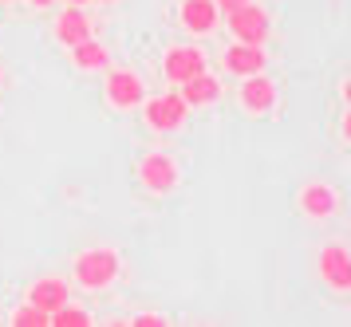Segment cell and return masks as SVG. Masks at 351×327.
I'll return each mask as SVG.
<instances>
[{
	"label": "cell",
	"instance_id": "cell-6",
	"mask_svg": "<svg viewBox=\"0 0 351 327\" xmlns=\"http://www.w3.org/2000/svg\"><path fill=\"white\" fill-rule=\"evenodd\" d=\"M237 103L245 114H253V119H269L272 110L280 107V87L272 83L265 71L261 75H245L237 87Z\"/></svg>",
	"mask_w": 351,
	"mask_h": 327
},
{
	"label": "cell",
	"instance_id": "cell-16",
	"mask_svg": "<svg viewBox=\"0 0 351 327\" xmlns=\"http://www.w3.org/2000/svg\"><path fill=\"white\" fill-rule=\"evenodd\" d=\"M48 319H51L48 327H91V324H95V315L87 312L83 304H71V300H67V304H60Z\"/></svg>",
	"mask_w": 351,
	"mask_h": 327
},
{
	"label": "cell",
	"instance_id": "cell-20",
	"mask_svg": "<svg viewBox=\"0 0 351 327\" xmlns=\"http://www.w3.org/2000/svg\"><path fill=\"white\" fill-rule=\"evenodd\" d=\"M36 8H51V4H56V0H32Z\"/></svg>",
	"mask_w": 351,
	"mask_h": 327
},
{
	"label": "cell",
	"instance_id": "cell-3",
	"mask_svg": "<svg viewBox=\"0 0 351 327\" xmlns=\"http://www.w3.org/2000/svg\"><path fill=\"white\" fill-rule=\"evenodd\" d=\"M103 99L111 110H138L146 99V79L130 67H107L103 71Z\"/></svg>",
	"mask_w": 351,
	"mask_h": 327
},
{
	"label": "cell",
	"instance_id": "cell-18",
	"mask_svg": "<svg viewBox=\"0 0 351 327\" xmlns=\"http://www.w3.org/2000/svg\"><path fill=\"white\" fill-rule=\"evenodd\" d=\"M130 327H170V319L162 312H134L130 315Z\"/></svg>",
	"mask_w": 351,
	"mask_h": 327
},
{
	"label": "cell",
	"instance_id": "cell-7",
	"mask_svg": "<svg viewBox=\"0 0 351 327\" xmlns=\"http://www.w3.org/2000/svg\"><path fill=\"white\" fill-rule=\"evenodd\" d=\"M316 272L332 292H351V249L343 241H328L316 256Z\"/></svg>",
	"mask_w": 351,
	"mask_h": 327
},
{
	"label": "cell",
	"instance_id": "cell-4",
	"mask_svg": "<svg viewBox=\"0 0 351 327\" xmlns=\"http://www.w3.org/2000/svg\"><path fill=\"white\" fill-rule=\"evenodd\" d=\"M225 28H229V36H233L237 44H269V36H272V12L265 8V4L249 0V4H241L237 12L225 16Z\"/></svg>",
	"mask_w": 351,
	"mask_h": 327
},
{
	"label": "cell",
	"instance_id": "cell-8",
	"mask_svg": "<svg viewBox=\"0 0 351 327\" xmlns=\"http://www.w3.org/2000/svg\"><path fill=\"white\" fill-rule=\"evenodd\" d=\"M51 36H56V44H60V47H75V44H83V40H91V36H95V20L87 16L83 4H67L64 12L56 16Z\"/></svg>",
	"mask_w": 351,
	"mask_h": 327
},
{
	"label": "cell",
	"instance_id": "cell-9",
	"mask_svg": "<svg viewBox=\"0 0 351 327\" xmlns=\"http://www.w3.org/2000/svg\"><path fill=\"white\" fill-rule=\"evenodd\" d=\"M206 51L193 44H174L166 47V56H162V75L170 79V83H186L190 75H197V71H206Z\"/></svg>",
	"mask_w": 351,
	"mask_h": 327
},
{
	"label": "cell",
	"instance_id": "cell-11",
	"mask_svg": "<svg viewBox=\"0 0 351 327\" xmlns=\"http://www.w3.org/2000/svg\"><path fill=\"white\" fill-rule=\"evenodd\" d=\"M225 71L229 75H237V79H245V75H261L265 67H269V51H265V44H233L225 47Z\"/></svg>",
	"mask_w": 351,
	"mask_h": 327
},
{
	"label": "cell",
	"instance_id": "cell-12",
	"mask_svg": "<svg viewBox=\"0 0 351 327\" xmlns=\"http://www.w3.org/2000/svg\"><path fill=\"white\" fill-rule=\"evenodd\" d=\"M178 24H182V32H190V36H209V32H217V24H221V12H217L213 0H182L178 4Z\"/></svg>",
	"mask_w": 351,
	"mask_h": 327
},
{
	"label": "cell",
	"instance_id": "cell-2",
	"mask_svg": "<svg viewBox=\"0 0 351 327\" xmlns=\"http://www.w3.org/2000/svg\"><path fill=\"white\" fill-rule=\"evenodd\" d=\"M134 178H138V186L146 193H154V197H166V193H174L178 182H182V166H178L174 154H166V150H146L138 158V166H134Z\"/></svg>",
	"mask_w": 351,
	"mask_h": 327
},
{
	"label": "cell",
	"instance_id": "cell-10",
	"mask_svg": "<svg viewBox=\"0 0 351 327\" xmlns=\"http://www.w3.org/2000/svg\"><path fill=\"white\" fill-rule=\"evenodd\" d=\"M300 213L308 221H328L339 213V193H335V186H328V182H304L300 186Z\"/></svg>",
	"mask_w": 351,
	"mask_h": 327
},
{
	"label": "cell",
	"instance_id": "cell-21",
	"mask_svg": "<svg viewBox=\"0 0 351 327\" xmlns=\"http://www.w3.org/2000/svg\"><path fill=\"white\" fill-rule=\"evenodd\" d=\"M64 4H91V0H64Z\"/></svg>",
	"mask_w": 351,
	"mask_h": 327
},
{
	"label": "cell",
	"instance_id": "cell-13",
	"mask_svg": "<svg viewBox=\"0 0 351 327\" xmlns=\"http://www.w3.org/2000/svg\"><path fill=\"white\" fill-rule=\"evenodd\" d=\"M178 95L186 99V107L190 110L213 107V103L221 99V79L209 75V71H197V75H190L186 83H178Z\"/></svg>",
	"mask_w": 351,
	"mask_h": 327
},
{
	"label": "cell",
	"instance_id": "cell-22",
	"mask_svg": "<svg viewBox=\"0 0 351 327\" xmlns=\"http://www.w3.org/2000/svg\"><path fill=\"white\" fill-rule=\"evenodd\" d=\"M0 83H4V67H0Z\"/></svg>",
	"mask_w": 351,
	"mask_h": 327
},
{
	"label": "cell",
	"instance_id": "cell-14",
	"mask_svg": "<svg viewBox=\"0 0 351 327\" xmlns=\"http://www.w3.org/2000/svg\"><path fill=\"white\" fill-rule=\"evenodd\" d=\"M67 51H71V67H75V71L103 75V71L111 67V47L99 44L95 36H91V40H83V44H75V47H67Z\"/></svg>",
	"mask_w": 351,
	"mask_h": 327
},
{
	"label": "cell",
	"instance_id": "cell-15",
	"mask_svg": "<svg viewBox=\"0 0 351 327\" xmlns=\"http://www.w3.org/2000/svg\"><path fill=\"white\" fill-rule=\"evenodd\" d=\"M71 300V288H67L64 276H40V280L28 288V304H36V308H44V312H56L60 304H67Z\"/></svg>",
	"mask_w": 351,
	"mask_h": 327
},
{
	"label": "cell",
	"instance_id": "cell-19",
	"mask_svg": "<svg viewBox=\"0 0 351 327\" xmlns=\"http://www.w3.org/2000/svg\"><path fill=\"white\" fill-rule=\"evenodd\" d=\"M213 4H217V12L221 16H229V12H237L241 4H249V0H213Z\"/></svg>",
	"mask_w": 351,
	"mask_h": 327
},
{
	"label": "cell",
	"instance_id": "cell-1",
	"mask_svg": "<svg viewBox=\"0 0 351 327\" xmlns=\"http://www.w3.org/2000/svg\"><path fill=\"white\" fill-rule=\"evenodd\" d=\"M119 272H123L119 249L95 245V249H83L80 256H75L71 280H75V288H83V292H103V288H111V284L119 280Z\"/></svg>",
	"mask_w": 351,
	"mask_h": 327
},
{
	"label": "cell",
	"instance_id": "cell-5",
	"mask_svg": "<svg viewBox=\"0 0 351 327\" xmlns=\"http://www.w3.org/2000/svg\"><path fill=\"white\" fill-rule=\"evenodd\" d=\"M138 110H143V123L150 126V130H158V134H174V130H182L186 119H190V107H186V99L178 91H166V95H158V99L146 95Z\"/></svg>",
	"mask_w": 351,
	"mask_h": 327
},
{
	"label": "cell",
	"instance_id": "cell-17",
	"mask_svg": "<svg viewBox=\"0 0 351 327\" xmlns=\"http://www.w3.org/2000/svg\"><path fill=\"white\" fill-rule=\"evenodd\" d=\"M8 324L12 327H48L51 319H48V312L44 308H36V304H20V308H12V315H8Z\"/></svg>",
	"mask_w": 351,
	"mask_h": 327
}]
</instances>
